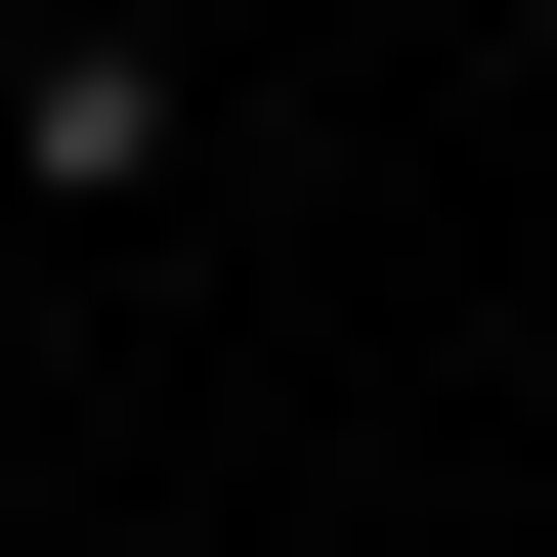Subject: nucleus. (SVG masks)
<instances>
[{"instance_id":"nucleus-1","label":"nucleus","mask_w":557,"mask_h":557,"mask_svg":"<svg viewBox=\"0 0 557 557\" xmlns=\"http://www.w3.org/2000/svg\"><path fill=\"white\" fill-rule=\"evenodd\" d=\"M172 172H214V86L129 0H0V214H172Z\"/></svg>"}]
</instances>
